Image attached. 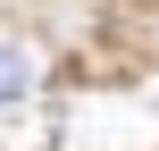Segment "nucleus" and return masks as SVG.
<instances>
[{
	"label": "nucleus",
	"mask_w": 159,
	"mask_h": 151,
	"mask_svg": "<svg viewBox=\"0 0 159 151\" xmlns=\"http://www.w3.org/2000/svg\"><path fill=\"white\" fill-rule=\"evenodd\" d=\"M34 84H42L34 50H25V42H0V109H17V101H25Z\"/></svg>",
	"instance_id": "1"
}]
</instances>
